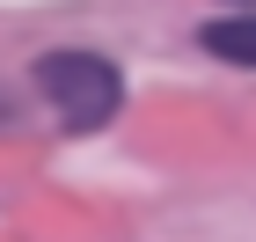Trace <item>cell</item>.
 Masks as SVG:
<instances>
[{"instance_id":"6da1fadb","label":"cell","mask_w":256,"mask_h":242,"mask_svg":"<svg viewBox=\"0 0 256 242\" xmlns=\"http://www.w3.org/2000/svg\"><path fill=\"white\" fill-rule=\"evenodd\" d=\"M30 74H37V96L52 103V118H59L66 132H102V125L124 110V74L102 59V52H88V44L44 52Z\"/></svg>"},{"instance_id":"7a4b0ae2","label":"cell","mask_w":256,"mask_h":242,"mask_svg":"<svg viewBox=\"0 0 256 242\" xmlns=\"http://www.w3.org/2000/svg\"><path fill=\"white\" fill-rule=\"evenodd\" d=\"M198 44H205L212 59H227V66H256V8H249V15H220V22H205V30H198Z\"/></svg>"},{"instance_id":"3957f363","label":"cell","mask_w":256,"mask_h":242,"mask_svg":"<svg viewBox=\"0 0 256 242\" xmlns=\"http://www.w3.org/2000/svg\"><path fill=\"white\" fill-rule=\"evenodd\" d=\"M242 8H256V0H242Z\"/></svg>"}]
</instances>
